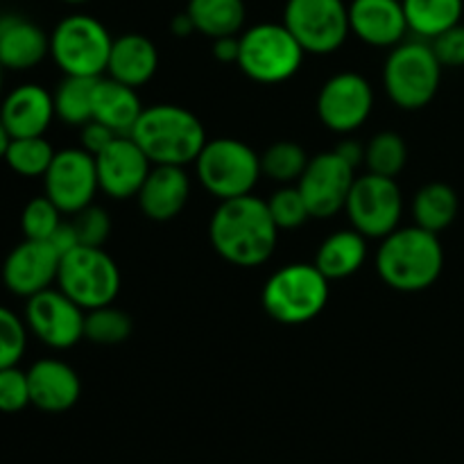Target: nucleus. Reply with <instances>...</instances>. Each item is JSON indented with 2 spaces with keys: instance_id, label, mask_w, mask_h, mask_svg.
Masks as SVG:
<instances>
[{
  "instance_id": "f257e3e1",
  "label": "nucleus",
  "mask_w": 464,
  "mask_h": 464,
  "mask_svg": "<svg viewBox=\"0 0 464 464\" xmlns=\"http://www.w3.org/2000/svg\"><path fill=\"white\" fill-rule=\"evenodd\" d=\"M208 238L218 256L238 267H256L270 261L279 243V227L256 195L225 199L208 222Z\"/></svg>"
},
{
  "instance_id": "f03ea898",
  "label": "nucleus",
  "mask_w": 464,
  "mask_h": 464,
  "mask_svg": "<svg viewBox=\"0 0 464 464\" xmlns=\"http://www.w3.org/2000/svg\"><path fill=\"white\" fill-rule=\"evenodd\" d=\"M444 270V247L440 234L421 227H399L381 238L376 272L397 293H424Z\"/></svg>"
},
{
  "instance_id": "7ed1b4c3",
  "label": "nucleus",
  "mask_w": 464,
  "mask_h": 464,
  "mask_svg": "<svg viewBox=\"0 0 464 464\" xmlns=\"http://www.w3.org/2000/svg\"><path fill=\"white\" fill-rule=\"evenodd\" d=\"M131 139L148 154L152 166H188L207 145L202 121L179 104L145 107L131 130Z\"/></svg>"
},
{
  "instance_id": "20e7f679",
  "label": "nucleus",
  "mask_w": 464,
  "mask_h": 464,
  "mask_svg": "<svg viewBox=\"0 0 464 464\" xmlns=\"http://www.w3.org/2000/svg\"><path fill=\"white\" fill-rule=\"evenodd\" d=\"M329 284L315 263H288L267 276L261 293L263 311L279 324H308L329 304Z\"/></svg>"
},
{
  "instance_id": "39448f33",
  "label": "nucleus",
  "mask_w": 464,
  "mask_h": 464,
  "mask_svg": "<svg viewBox=\"0 0 464 464\" xmlns=\"http://www.w3.org/2000/svg\"><path fill=\"white\" fill-rule=\"evenodd\" d=\"M442 68L430 41L415 36L390 48L383 63V89L390 102L406 111L429 107L442 84Z\"/></svg>"
},
{
  "instance_id": "423d86ee",
  "label": "nucleus",
  "mask_w": 464,
  "mask_h": 464,
  "mask_svg": "<svg viewBox=\"0 0 464 464\" xmlns=\"http://www.w3.org/2000/svg\"><path fill=\"white\" fill-rule=\"evenodd\" d=\"M113 36L91 14H68L50 32V57L63 75H107Z\"/></svg>"
},
{
  "instance_id": "0eeeda50",
  "label": "nucleus",
  "mask_w": 464,
  "mask_h": 464,
  "mask_svg": "<svg viewBox=\"0 0 464 464\" xmlns=\"http://www.w3.org/2000/svg\"><path fill=\"white\" fill-rule=\"evenodd\" d=\"M238 68L258 84H281L302 68L304 48L284 23H256L240 32Z\"/></svg>"
},
{
  "instance_id": "6e6552de",
  "label": "nucleus",
  "mask_w": 464,
  "mask_h": 464,
  "mask_svg": "<svg viewBox=\"0 0 464 464\" xmlns=\"http://www.w3.org/2000/svg\"><path fill=\"white\" fill-rule=\"evenodd\" d=\"M195 170L202 188L220 202L252 195L263 177L261 154L254 152L245 140L229 136L207 140L195 159Z\"/></svg>"
},
{
  "instance_id": "1a4fd4ad",
  "label": "nucleus",
  "mask_w": 464,
  "mask_h": 464,
  "mask_svg": "<svg viewBox=\"0 0 464 464\" xmlns=\"http://www.w3.org/2000/svg\"><path fill=\"white\" fill-rule=\"evenodd\" d=\"M121 284L118 263L102 247L77 245L59 261L57 288L84 311L116 302Z\"/></svg>"
},
{
  "instance_id": "9d476101",
  "label": "nucleus",
  "mask_w": 464,
  "mask_h": 464,
  "mask_svg": "<svg viewBox=\"0 0 464 464\" xmlns=\"http://www.w3.org/2000/svg\"><path fill=\"white\" fill-rule=\"evenodd\" d=\"M284 23L306 54H334L347 44L349 5L344 0H285Z\"/></svg>"
},
{
  "instance_id": "9b49d317",
  "label": "nucleus",
  "mask_w": 464,
  "mask_h": 464,
  "mask_svg": "<svg viewBox=\"0 0 464 464\" xmlns=\"http://www.w3.org/2000/svg\"><path fill=\"white\" fill-rule=\"evenodd\" d=\"M349 222L367 240L385 238L399 229L403 218V195L394 177L365 175L356 177L344 204Z\"/></svg>"
},
{
  "instance_id": "f8f14e48",
  "label": "nucleus",
  "mask_w": 464,
  "mask_h": 464,
  "mask_svg": "<svg viewBox=\"0 0 464 464\" xmlns=\"http://www.w3.org/2000/svg\"><path fill=\"white\" fill-rule=\"evenodd\" d=\"M23 320L30 335L53 352H66L84 340L86 311L57 285L27 297Z\"/></svg>"
},
{
  "instance_id": "ddd939ff",
  "label": "nucleus",
  "mask_w": 464,
  "mask_h": 464,
  "mask_svg": "<svg viewBox=\"0 0 464 464\" xmlns=\"http://www.w3.org/2000/svg\"><path fill=\"white\" fill-rule=\"evenodd\" d=\"M41 179L44 195L57 204L63 216H75L82 208L91 207L100 190L95 157L84 148L57 150Z\"/></svg>"
},
{
  "instance_id": "4468645a",
  "label": "nucleus",
  "mask_w": 464,
  "mask_h": 464,
  "mask_svg": "<svg viewBox=\"0 0 464 464\" xmlns=\"http://www.w3.org/2000/svg\"><path fill=\"white\" fill-rule=\"evenodd\" d=\"M315 109L326 130L349 136L370 121L374 109V89L361 72H338L322 84Z\"/></svg>"
},
{
  "instance_id": "2eb2a0df",
  "label": "nucleus",
  "mask_w": 464,
  "mask_h": 464,
  "mask_svg": "<svg viewBox=\"0 0 464 464\" xmlns=\"http://www.w3.org/2000/svg\"><path fill=\"white\" fill-rule=\"evenodd\" d=\"M353 181H356V168L349 166L335 150H329L311 157L306 170L299 177L297 188L311 218L329 220L344 211Z\"/></svg>"
},
{
  "instance_id": "dca6fc26",
  "label": "nucleus",
  "mask_w": 464,
  "mask_h": 464,
  "mask_svg": "<svg viewBox=\"0 0 464 464\" xmlns=\"http://www.w3.org/2000/svg\"><path fill=\"white\" fill-rule=\"evenodd\" d=\"M59 261L62 254L53 247L50 240L23 238L5 256L0 279L7 293L27 299L57 284Z\"/></svg>"
},
{
  "instance_id": "f3484780",
  "label": "nucleus",
  "mask_w": 464,
  "mask_h": 464,
  "mask_svg": "<svg viewBox=\"0 0 464 464\" xmlns=\"http://www.w3.org/2000/svg\"><path fill=\"white\" fill-rule=\"evenodd\" d=\"M100 190L111 199H131L140 193L152 161L131 136H118L95 157Z\"/></svg>"
},
{
  "instance_id": "a211bd4d",
  "label": "nucleus",
  "mask_w": 464,
  "mask_h": 464,
  "mask_svg": "<svg viewBox=\"0 0 464 464\" xmlns=\"http://www.w3.org/2000/svg\"><path fill=\"white\" fill-rule=\"evenodd\" d=\"M54 118L53 93L36 82L12 86L0 98V121L12 139L45 136Z\"/></svg>"
},
{
  "instance_id": "6ab92c4d",
  "label": "nucleus",
  "mask_w": 464,
  "mask_h": 464,
  "mask_svg": "<svg viewBox=\"0 0 464 464\" xmlns=\"http://www.w3.org/2000/svg\"><path fill=\"white\" fill-rule=\"evenodd\" d=\"M349 30L372 48H394L411 32L401 0H352Z\"/></svg>"
},
{
  "instance_id": "aec40b11",
  "label": "nucleus",
  "mask_w": 464,
  "mask_h": 464,
  "mask_svg": "<svg viewBox=\"0 0 464 464\" xmlns=\"http://www.w3.org/2000/svg\"><path fill=\"white\" fill-rule=\"evenodd\" d=\"M30 401L36 411L59 415L80 401V374L59 358H39L27 367Z\"/></svg>"
},
{
  "instance_id": "412c9836",
  "label": "nucleus",
  "mask_w": 464,
  "mask_h": 464,
  "mask_svg": "<svg viewBox=\"0 0 464 464\" xmlns=\"http://www.w3.org/2000/svg\"><path fill=\"white\" fill-rule=\"evenodd\" d=\"M50 57V34L21 14L0 16V63L7 72H25Z\"/></svg>"
},
{
  "instance_id": "4be33fe9",
  "label": "nucleus",
  "mask_w": 464,
  "mask_h": 464,
  "mask_svg": "<svg viewBox=\"0 0 464 464\" xmlns=\"http://www.w3.org/2000/svg\"><path fill=\"white\" fill-rule=\"evenodd\" d=\"M190 198V177L184 166H152L143 188L136 195L145 218L170 222L184 211Z\"/></svg>"
},
{
  "instance_id": "5701e85b",
  "label": "nucleus",
  "mask_w": 464,
  "mask_h": 464,
  "mask_svg": "<svg viewBox=\"0 0 464 464\" xmlns=\"http://www.w3.org/2000/svg\"><path fill=\"white\" fill-rule=\"evenodd\" d=\"M159 71V50L148 36L136 34H122L113 39L111 54H109L107 75L113 80L122 82L127 86L148 84Z\"/></svg>"
},
{
  "instance_id": "b1692460",
  "label": "nucleus",
  "mask_w": 464,
  "mask_h": 464,
  "mask_svg": "<svg viewBox=\"0 0 464 464\" xmlns=\"http://www.w3.org/2000/svg\"><path fill=\"white\" fill-rule=\"evenodd\" d=\"M139 93L134 86H127L113 77H100L93 95V121L102 122L118 136H130L136 121L143 113Z\"/></svg>"
},
{
  "instance_id": "393cba45",
  "label": "nucleus",
  "mask_w": 464,
  "mask_h": 464,
  "mask_svg": "<svg viewBox=\"0 0 464 464\" xmlns=\"http://www.w3.org/2000/svg\"><path fill=\"white\" fill-rule=\"evenodd\" d=\"M367 261V238L353 227L340 229L322 240L315 254V266L329 281L349 279Z\"/></svg>"
},
{
  "instance_id": "a878e982",
  "label": "nucleus",
  "mask_w": 464,
  "mask_h": 464,
  "mask_svg": "<svg viewBox=\"0 0 464 464\" xmlns=\"http://www.w3.org/2000/svg\"><path fill=\"white\" fill-rule=\"evenodd\" d=\"M411 211L417 227L433 231V234H442L456 222L458 211H460V199L449 184L430 181L417 190Z\"/></svg>"
},
{
  "instance_id": "bb28decb",
  "label": "nucleus",
  "mask_w": 464,
  "mask_h": 464,
  "mask_svg": "<svg viewBox=\"0 0 464 464\" xmlns=\"http://www.w3.org/2000/svg\"><path fill=\"white\" fill-rule=\"evenodd\" d=\"M186 12L193 18L195 30L208 39L240 34L247 21L245 0H188Z\"/></svg>"
},
{
  "instance_id": "cd10ccee",
  "label": "nucleus",
  "mask_w": 464,
  "mask_h": 464,
  "mask_svg": "<svg viewBox=\"0 0 464 464\" xmlns=\"http://www.w3.org/2000/svg\"><path fill=\"white\" fill-rule=\"evenodd\" d=\"M408 30L417 39L433 41L442 32L462 23L464 0H401Z\"/></svg>"
},
{
  "instance_id": "c85d7f7f",
  "label": "nucleus",
  "mask_w": 464,
  "mask_h": 464,
  "mask_svg": "<svg viewBox=\"0 0 464 464\" xmlns=\"http://www.w3.org/2000/svg\"><path fill=\"white\" fill-rule=\"evenodd\" d=\"M98 80L100 77L63 75L57 89L53 91L57 121L71 127H84L86 122L93 121V95Z\"/></svg>"
},
{
  "instance_id": "c756f323",
  "label": "nucleus",
  "mask_w": 464,
  "mask_h": 464,
  "mask_svg": "<svg viewBox=\"0 0 464 464\" xmlns=\"http://www.w3.org/2000/svg\"><path fill=\"white\" fill-rule=\"evenodd\" d=\"M54 152L45 136H25V139H12L5 152V166L18 177L25 179H34V177H44L45 170L53 163Z\"/></svg>"
},
{
  "instance_id": "7c9ffc66",
  "label": "nucleus",
  "mask_w": 464,
  "mask_h": 464,
  "mask_svg": "<svg viewBox=\"0 0 464 464\" xmlns=\"http://www.w3.org/2000/svg\"><path fill=\"white\" fill-rule=\"evenodd\" d=\"M311 157L306 150L295 140H276L275 145L261 154V170L263 175L270 177L279 186L297 184L299 177L306 170Z\"/></svg>"
},
{
  "instance_id": "2f4dec72",
  "label": "nucleus",
  "mask_w": 464,
  "mask_h": 464,
  "mask_svg": "<svg viewBox=\"0 0 464 464\" xmlns=\"http://www.w3.org/2000/svg\"><path fill=\"white\" fill-rule=\"evenodd\" d=\"M131 331H134L131 317L111 304L86 311L84 340H89V343L100 344V347H116V344L130 340Z\"/></svg>"
},
{
  "instance_id": "473e14b6",
  "label": "nucleus",
  "mask_w": 464,
  "mask_h": 464,
  "mask_svg": "<svg viewBox=\"0 0 464 464\" xmlns=\"http://www.w3.org/2000/svg\"><path fill=\"white\" fill-rule=\"evenodd\" d=\"M408 145L397 131H379L365 145V168L367 172L383 177H394L406 168Z\"/></svg>"
},
{
  "instance_id": "72a5a7b5",
  "label": "nucleus",
  "mask_w": 464,
  "mask_h": 464,
  "mask_svg": "<svg viewBox=\"0 0 464 464\" xmlns=\"http://www.w3.org/2000/svg\"><path fill=\"white\" fill-rule=\"evenodd\" d=\"M63 222V213L57 204L45 195H36L23 207L21 211V231L23 238L30 240H50L57 227Z\"/></svg>"
},
{
  "instance_id": "f704fd0d",
  "label": "nucleus",
  "mask_w": 464,
  "mask_h": 464,
  "mask_svg": "<svg viewBox=\"0 0 464 464\" xmlns=\"http://www.w3.org/2000/svg\"><path fill=\"white\" fill-rule=\"evenodd\" d=\"M27 340H30V331L23 315L0 304V370L14 367L23 361L27 352Z\"/></svg>"
},
{
  "instance_id": "c9c22d12",
  "label": "nucleus",
  "mask_w": 464,
  "mask_h": 464,
  "mask_svg": "<svg viewBox=\"0 0 464 464\" xmlns=\"http://www.w3.org/2000/svg\"><path fill=\"white\" fill-rule=\"evenodd\" d=\"M267 208H270V216L275 225L279 227V231L299 229L311 218L297 184L279 186L267 199Z\"/></svg>"
},
{
  "instance_id": "e433bc0d",
  "label": "nucleus",
  "mask_w": 464,
  "mask_h": 464,
  "mask_svg": "<svg viewBox=\"0 0 464 464\" xmlns=\"http://www.w3.org/2000/svg\"><path fill=\"white\" fill-rule=\"evenodd\" d=\"M27 406H32L27 370H21L18 365L0 370V412L14 415Z\"/></svg>"
},
{
  "instance_id": "4c0bfd02",
  "label": "nucleus",
  "mask_w": 464,
  "mask_h": 464,
  "mask_svg": "<svg viewBox=\"0 0 464 464\" xmlns=\"http://www.w3.org/2000/svg\"><path fill=\"white\" fill-rule=\"evenodd\" d=\"M71 222L75 227L80 245H89V247H104L111 234V218L102 207H95V204L75 213Z\"/></svg>"
},
{
  "instance_id": "58836bf2",
  "label": "nucleus",
  "mask_w": 464,
  "mask_h": 464,
  "mask_svg": "<svg viewBox=\"0 0 464 464\" xmlns=\"http://www.w3.org/2000/svg\"><path fill=\"white\" fill-rule=\"evenodd\" d=\"M440 63L444 68H462L464 66V23H458L451 30L442 32L430 41Z\"/></svg>"
},
{
  "instance_id": "ea45409f",
  "label": "nucleus",
  "mask_w": 464,
  "mask_h": 464,
  "mask_svg": "<svg viewBox=\"0 0 464 464\" xmlns=\"http://www.w3.org/2000/svg\"><path fill=\"white\" fill-rule=\"evenodd\" d=\"M113 139H118L116 131L98 121H89L84 127H80V148H84L93 157H98L104 148H109Z\"/></svg>"
},
{
  "instance_id": "a19ab883",
  "label": "nucleus",
  "mask_w": 464,
  "mask_h": 464,
  "mask_svg": "<svg viewBox=\"0 0 464 464\" xmlns=\"http://www.w3.org/2000/svg\"><path fill=\"white\" fill-rule=\"evenodd\" d=\"M240 34L231 36H218L211 44L213 59L220 63H238V53H240Z\"/></svg>"
},
{
  "instance_id": "79ce46f5",
  "label": "nucleus",
  "mask_w": 464,
  "mask_h": 464,
  "mask_svg": "<svg viewBox=\"0 0 464 464\" xmlns=\"http://www.w3.org/2000/svg\"><path fill=\"white\" fill-rule=\"evenodd\" d=\"M50 243H53V247L57 249L62 256L66 252H71V249H75L77 245H80V238H77V231H75V227H72V222L63 220L62 225L57 227V231L53 234Z\"/></svg>"
},
{
  "instance_id": "37998d69",
  "label": "nucleus",
  "mask_w": 464,
  "mask_h": 464,
  "mask_svg": "<svg viewBox=\"0 0 464 464\" xmlns=\"http://www.w3.org/2000/svg\"><path fill=\"white\" fill-rule=\"evenodd\" d=\"M335 152L340 154V157L344 159V161L349 163V166H353L358 170L361 166H365V145L358 143L356 139H344L340 140L338 145H335Z\"/></svg>"
},
{
  "instance_id": "c03bdc74",
  "label": "nucleus",
  "mask_w": 464,
  "mask_h": 464,
  "mask_svg": "<svg viewBox=\"0 0 464 464\" xmlns=\"http://www.w3.org/2000/svg\"><path fill=\"white\" fill-rule=\"evenodd\" d=\"M170 32L175 36H179V39H186V36H190V34H193V32H198V30H195L193 18L188 16V12H186V9L181 14H175V16H172Z\"/></svg>"
},
{
  "instance_id": "a18cd8bd",
  "label": "nucleus",
  "mask_w": 464,
  "mask_h": 464,
  "mask_svg": "<svg viewBox=\"0 0 464 464\" xmlns=\"http://www.w3.org/2000/svg\"><path fill=\"white\" fill-rule=\"evenodd\" d=\"M9 140H12V136L7 134V130H5L3 121H0V161H3V159H5V152H7Z\"/></svg>"
},
{
  "instance_id": "49530a36",
  "label": "nucleus",
  "mask_w": 464,
  "mask_h": 464,
  "mask_svg": "<svg viewBox=\"0 0 464 464\" xmlns=\"http://www.w3.org/2000/svg\"><path fill=\"white\" fill-rule=\"evenodd\" d=\"M5 66L3 63H0V98H3V93H5Z\"/></svg>"
},
{
  "instance_id": "de8ad7c7",
  "label": "nucleus",
  "mask_w": 464,
  "mask_h": 464,
  "mask_svg": "<svg viewBox=\"0 0 464 464\" xmlns=\"http://www.w3.org/2000/svg\"><path fill=\"white\" fill-rule=\"evenodd\" d=\"M62 3H66V5H84V3H91V0H62Z\"/></svg>"
}]
</instances>
